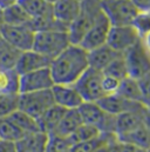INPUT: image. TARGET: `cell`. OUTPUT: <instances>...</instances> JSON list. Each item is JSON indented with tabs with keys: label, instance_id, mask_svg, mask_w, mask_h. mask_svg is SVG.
I'll return each instance as SVG.
<instances>
[{
	"label": "cell",
	"instance_id": "33",
	"mask_svg": "<svg viewBox=\"0 0 150 152\" xmlns=\"http://www.w3.org/2000/svg\"><path fill=\"white\" fill-rule=\"evenodd\" d=\"M73 144L66 137L49 134L46 152H72Z\"/></svg>",
	"mask_w": 150,
	"mask_h": 152
},
{
	"label": "cell",
	"instance_id": "31",
	"mask_svg": "<svg viewBox=\"0 0 150 152\" xmlns=\"http://www.w3.org/2000/svg\"><path fill=\"white\" fill-rule=\"evenodd\" d=\"M20 93H0V118H7L19 110Z\"/></svg>",
	"mask_w": 150,
	"mask_h": 152
},
{
	"label": "cell",
	"instance_id": "35",
	"mask_svg": "<svg viewBox=\"0 0 150 152\" xmlns=\"http://www.w3.org/2000/svg\"><path fill=\"white\" fill-rule=\"evenodd\" d=\"M120 84H121V80L103 73V77H102V88H103L105 96L116 93L118 87H120Z\"/></svg>",
	"mask_w": 150,
	"mask_h": 152
},
{
	"label": "cell",
	"instance_id": "26",
	"mask_svg": "<svg viewBox=\"0 0 150 152\" xmlns=\"http://www.w3.org/2000/svg\"><path fill=\"white\" fill-rule=\"evenodd\" d=\"M20 75L15 69H0V93H20Z\"/></svg>",
	"mask_w": 150,
	"mask_h": 152
},
{
	"label": "cell",
	"instance_id": "1",
	"mask_svg": "<svg viewBox=\"0 0 150 152\" xmlns=\"http://www.w3.org/2000/svg\"><path fill=\"white\" fill-rule=\"evenodd\" d=\"M88 67V51L80 45L71 44L52 60L49 70L55 84L73 85Z\"/></svg>",
	"mask_w": 150,
	"mask_h": 152
},
{
	"label": "cell",
	"instance_id": "8",
	"mask_svg": "<svg viewBox=\"0 0 150 152\" xmlns=\"http://www.w3.org/2000/svg\"><path fill=\"white\" fill-rule=\"evenodd\" d=\"M102 71L88 67V70L76 80L74 86L84 102H97L105 96L102 88Z\"/></svg>",
	"mask_w": 150,
	"mask_h": 152
},
{
	"label": "cell",
	"instance_id": "11",
	"mask_svg": "<svg viewBox=\"0 0 150 152\" xmlns=\"http://www.w3.org/2000/svg\"><path fill=\"white\" fill-rule=\"evenodd\" d=\"M110 28H112V24L102 12L97 17L95 23L92 25V27L88 30V32L86 33V36L83 37L79 45L82 46L86 51H92L96 47H100L107 44Z\"/></svg>",
	"mask_w": 150,
	"mask_h": 152
},
{
	"label": "cell",
	"instance_id": "14",
	"mask_svg": "<svg viewBox=\"0 0 150 152\" xmlns=\"http://www.w3.org/2000/svg\"><path fill=\"white\" fill-rule=\"evenodd\" d=\"M52 93L54 98V103L66 110H74L79 109L81 104L84 102L73 85L66 84H54L52 87Z\"/></svg>",
	"mask_w": 150,
	"mask_h": 152
},
{
	"label": "cell",
	"instance_id": "32",
	"mask_svg": "<svg viewBox=\"0 0 150 152\" xmlns=\"http://www.w3.org/2000/svg\"><path fill=\"white\" fill-rule=\"evenodd\" d=\"M105 75L112 76L118 80H123L124 78L129 77L128 75V69H127V64L124 60L123 54H121L120 57H117L116 59H114L112 63L102 71Z\"/></svg>",
	"mask_w": 150,
	"mask_h": 152
},
{
	"label": "cell",
	"instance_id": "43",
	"mask_svg": "<svg viewBox=\"0 0 150 152\" xmlns=\"http://www.w3.org/2000/svg\"><path fill=\"white\" fill-rule=\"evenodd\" d=\"M11 4L7 1V0H0V7L1 8H5V7H7V6H9Z\"/></svg>",
	"mask_w": 150,
	"mask_h": 152
},
{
	"label": "cell",
	"instance_id": "27",
	"mask_svg": "<svg viewBox=\"0 0 150 152\" xmlns=\"http://www.w3.org/2000/svg\"><path fill=\"white\" fill-rule=\"evenodd\" d=\"M9 118L14 121V124H15L25 134L41 131L40 127H39L38 119L33 118V117L30 115V114L25 113V112L21 111V110H18V111H15L14 113H12L9 115Z\"/></svg>",
	"mask_w": 150,
	"mask_h": 152
},
{
	"label": "cell",
	"instance_id": "12",
	"mask_svg": "<svg viewBox=\"0 0 150 152\" xmlns=\"http://www.w3.org/2000/svg\"><path fill=\"white\" fill-rule=\"evenodd\" d=\"M54 79L49 67L20 75V93L49 90L54 86Z\"/></svg>",
	"mask_w": 150,
	"mask_h": 152
},
{
	"label": "cell",
	"instance_id": "40",
	"mask_svg": "<svg viewBox=\"0 0 150 152\" xmlns=\"http://www.w3.org/2000/svg\"><path fill=\"white\" fill-rule=\"evenodd\" d=\"M144 121H146V125L150 129V106H147L146 114H144Z\"/></svg>",
	"mask_w": 150,
	"mask_h": 152
},
{
	"label": "cell",
	"instance_id": "39",
	"mask_svg": "<svg viewBox=\"0 0 150 152\" xmlns=\"http://www.w3.org/2000/svg\"><path fill=\"white\" fill-rule=\"evenodd\" d=\"M138 11H150V0H133Z\"/></svg>",
	"mask_w": 150,
	"mask_h": 152
},
{
	"label": "cell",
	"instance_id": "37",
	"mask_svg": "<svg viewBox=\"0 0 150 152\" xmlns=\"http://www.w3.org/2000/svg\"><path fill=\"white\" fill-rule=\"evenodd\" d=\"M0 152H17L15 143L0 139Z\"/></svg>",
	"mask_w": 150,
	"mask_h": 152
},
{
	"label": "cell",
	"instance_id": "7",
	"mask_svg": "<svg viewBox=\"0 0 150 152\" xmlns=\"http://www.w3.org/2000/svg\"><path fill=\"white\" fill-rule=\"evenodd\" d=\"M54 104L52 88L19 94V110L32 115L35 119L40 118Z\"/></svg>",
	"mask_w": 150,
	"mask_h": 152
},
{
	"label": "cell",
	"instance_id": "47",
	"mask_svg": "<svg viewBox=\"0 0 150 152\" xmlns=\"http://www.w3.org/2000/svg\"><path fill=\"white\" fill-rule=\"evenodd\" d=\"M147 152H150V148L149 149H147Z\"/></svg>",
	"mask_w": 150,
	"mask_h": 152
},
{
	"label": "cell",
	"instance_id": "3",
	"mask_svg": "<svg viewBox=\"0 0 150 152\" xmlns=\"http://www.w3.org/2000/svg\"><path fill=\"white\" fill-rule=\"evenodd\" d=\"M71 44L68 31H39L35 32L33 50L53 60Z\"/></svg>",
	"mask_w": 150,
	"mask_h": 152
},
{
	"label": "cell",
	"instance_id": "22",
	"mask_svg": "<svg viewBox=\"0 0 150 152\" xmlns=\"http://www.w3.org/2000/svg\"><path fill=\"white\" fill-rule=\"evenodd\" d=\"M82 123H83L82 118H81V115L79 113L77 109L67 110L66 113L63 114L61 121L59 123V125L54 130V132L50 133V134H55V136L68 138Z\"/></svg>",
	"mask_w": 150,
	"mask_h": 152
},
{
	"label": "cell",
	"instance_id": "13",
	"mask_svg": "<svg viewBox=\"0 0 150 152\" xmlns=\"http://www.w3.org/2000/svg\"><path fill=\"white\" fill-rule=\"evenodd\" d=\"M106 112L112 114V115H118L121 113L128 112V111H135V110H142L147 107L143 103L138 102H131L118 93H112V94H107L103 96L100 100L96 102Z\"/></svg>",
	"mask_w": 150,
	"mask_h": 152
},
{
	"label": "cell",
	"instance_id": "17",
	"mask_svg": "<svg viewBox=\"0 0 150 152\" xmlns=\"http://www.w3.org/2000/svg\"><path fill=\"white\" fill-rule=\"evenodd\" d=\"M147 107L142 110H135V111H128L124 113L116 115V136L124 134L127 132H130L142 125L146 124L144 121V114Z\"/></svg>",
	"mask_w": 150,
	"mask_h": 152
},
{
	"label": "cell",
	"instance_id": "38",
	"mask_svg": "<svg viewBox=\"0 0 150 152\" xmlns=\"http://www.w3.org/2000/svg\"><path fill=\"white\" fill-rule=\"evenodd\" d=\"M121 152H147V150L135 146V145H131V144L121 143Z\"/></svg>",
	"mask_w": 150,
	"mask_h": 152
},
{
	"label": "cell",
	"instance_id": "28",
	"mask_svg": "<svg viewBox=\"0 0 150 152\" xmlns=\"http://www.w3.org/2000/svg\"><path fill=\"white\" fill-rule=\"evenodd\" d=\"M21 51L17 50L15 47L4 41L0 46V69H5V70L15 69Z\"/></svg>",
	"mask_w": 150,
	"mask_h": 152
},
{
	"label": "cell",
	"instance_id": "19",
	"mask_svg": "<svg viewBox=\"0 0 150 152\" xmlns=\"http://www.w3.org/2000/svg\"><path fill=\"white\" fill-rule=\"evenodd\" d=\"M123 53H118L115 50L107 44L96 47L92 51H88V61H89V67H93L99 71H103L114 59L120 57Z\"/></svg>",
	"mask_w": 150,
	"mask_h": 152
},
{
	"label": "cell",
	"instance_id": "34",
	"mask_svg": "<svg viewBox=\"0 0 150 152\" xmlns=\"http://www.w3.org/2000/svg\"><path fill=\"white\" fill-rule=\"evenodd\" d=\"M133 26L136 28L141 38H144L150 33V11H140L136 15Z\"/></svg>",
	"mask_w": 150,
	"mask_h": 152
},
{
	"label": "cell",
	"instance_id": "48",
	"mask_svg": "<svg viewBox=\"0 0 150 152\" xmlns=\"http://www.w3.org/2000/svg\"><path fill=\"white\" fill-rule=\"evenodd\" d=\"M77 1H80V2H81V1H83V0H77Z\"/></svg>",
	"mask_w": 150,
	"mask_h": 152
},
{
	"label": "cell",
	"instance_id": "45",
	"mask_svg": "<svg viewBox=\"0 0 150 152\" xmlns=\"http://www.w3.org/2000/svg\"><path fill=\"white\" fill-rule=\"evenodd\" d=\"M2 42H4V39H2V37H1V34H0V46H1Z\"/></svg>",
	"mask_w": 150,
	"mask_h": 152
},
{
	"label": "cell",
	"instance_id": "42",
	"mask_svg": "<svg viewBox=\"0 0 150 152\" xmlns=\"http://www.w3.org/2000/svg\"><path fill=\"white\" fill-rule=\"evenodd\" d=\"M4 13H2V8L0 7V30H1V27L4 26Z\"/></svg>",
	"mask_w": 150,
	"mask_h": 152
},
{
	"label": "cell",
	"instance_id": "41",
	"mask_svg": "<svg viewBox=\"0 0 150 152\" xmlns=\"http://www.w3.org/2000/svg\"><path fill=\"white\" fill-rule=\"evenodd\" d=\"M143 39V42L146 44V46H147V48L150 51V33L149 34H147L144 38H142Z\"/></svg>",
	"mask_w": 150,
	"mask_h": 152
},
{
	"label": "cell",
	"instance_id": "23",
	"mask_svg": "<svg viewBox=\"0 0 150 152\" xmlns=\"http://www.w3.org/2000/svg\"><path fill=\"white\" fill-rule=\"evenodd\" d=\"M117 138L121 143L131 144V145H135V146H138L146 150L150 148V129L146 124L130 132L117 136Z\"/></svg>",
	"mask_w": 150,
	"mask_h": 152
},
{
	"label": "cell",
	"instance_id": "4",
	"mask_svg": "<svg viewBox=\"0 0 150 152\" xmlns=\"http://www.w3.org/2000/svg\"><path fill=\"white\" fill-rule=\"evenodd\" d=\"M77 110L83 123L97 127L101 133L116 134V115L106 112L96 102H83Z\"/></svg>",
	"mask_w": 150,
	"mask_h": 152
},
{
	"label": "cell",
	"instance_id": "30",
	"mask_svg": "<svg viewBox=\"0 0 150 152\" xmlns=\"http://www.w3.org/2000/svg\"><path fill=\"white\" fill-rule=\"evenodd\" d=\"M101 134L100 130L93 125L82 123L74 132L68 137V139L71 140V143L74 144H79V143H83V142H88L92 140L96 137H99Z\"/></svg>",
	"mask_w": 150,
	"mask_h": 152
},
{
	"label": "cell",
	"instance_id": "24",
	"mask_svg": "<svg viewBox=\"0 0 150 152\" xmlns=\"http://www.w3.org/2000/svg\"><path fill=\"white\" fill-rule=\"evenodd\" d=\"M116 93H118L120 96H122L123 98H125L128 100L143 103L141 86H140L138 80L135 78L127 77L123 80H121L120 87H118Z\"/></svg>",
	"mask_w": 150,
	"mask_h": 152
},
{
	"label": "cell",
	"instance_id": "6",
	"mask_svg": "<svg viewBox=\"0 0 150 152\" xmlns=\"http://www.w3.org/2000/svg\"><path fill=\"white\" fill-rule=\"evenodd\" d=\"M123 57L129 77L138 80L150 72V51L143 42V39L125 51Z\"/></svg>",
	"mask_w": 150,
	"mask_h": 152
},
{
	"label": "cell",
	"instance_id": "2",
	"mask_svg": "<svg viewBox=\"0 0 150 152\" xmlns=\"http://www.w3.org/2000/svg\"><path fill=\"white\" fill-rule=\"evenodd\" d=\"M102 13L101 0H83L75 20L68 27V34L72 44L79 45L88 30Z\"/></svg>",
	"mask_w": 150,
	"mask_h": 152
},
{
	"label": "cell",
	"instance_id": "5",
	"mask_svg": "<svg viewBox=\"0 0 150 152\" xmlns=\"http://www.w3.org/2000/svg\"><path fill=\"white\" fill-rule=\"evenodd\" d=\"M101 8L112 26L133 25L140 12L133 0H101Z\"/></svg>",
	"mask_w": 150,
	"mask_h": 152
},
{
	"label": "cell",
	"instance_id": "9",
	"mask_svg": "<svg viewBox=\"0 0 150 152\" xmlns=\"http://www.w3.org/2000/svg\"><path fill=\"white\" fill-rule=\"evenodd\" d=\"M0 34L5 42L24 52L33 48L35 32L28 25H6L0 30Z\"/></svg>",
	"mask_w": 150,
	"mask_h": 152
},
{
	"label": "cell",
	"instance_id": "44",
	"mask_svg": "<svg viewBox=\"0 0 150 152\" xmlns=\"http://www.w3.org/2000/svg\"><path fill=\"white\" fill-rule=\"evenodd\" d=\"M7 1H8L9 4H14V2H18L19 0H7Z\"/></svg>",
	"mask_w": 150,
	"mask_h": 152
},
{
	"label": "cell",
	"instance_id": "18",
	"mask_svg": "<svg viewBox=\"0 0 150 152\" xmlns=\"http://www.w3.org/2000/svg\"><path fill=\"white\" fill-rule=\"evenodd\" d=\"M49 134L38 131L27 133L15 142L17 152H46Z\"/></svg>",
	"mask_w": 150,
	"mask_h": 152
},
{
	"label": "cell",
	"instance_id": "16",
	"mask_svg": "<svg viewBox=\"0 0 150 152\" xmlns=\"http://www.w3.org/2000/svg\"><path fill=\"white\" fill-rule=\"evenodd\" d=\"M81 8V2L77 0H56L53 4V15L54 18L69 27L75 20Z\"/></svg>",
	"mask_w": 150,
	"mask_h": 152
},
{
	"label": "cell",
	"instance_id": "15",
	"mask_svg": "<svg viewBox=\"0 0 150 152\" xmlns=\"http://www.w3.org/2000/svg\"><path fill=\"white\" fill-rule=\"evenodd\" d=\"M50 63H52V59L47 58L46 56L39 53L32 48V50L21 52L15 70L18 71L19 75H24V73L49 67Z\"/></svg>",
	"mask_w": 150,
	"mask_h": 152
},
{
	"label": "cell",
	"instance_id": "36",
	"mask_svg": "<svg viewBox=\"0 0 150 152\" xmlns=\"http://www.w3.org/2000/svg\"><path fill=\"white\" fill-rule=\"evenodd\" d=\"M138 83L142 91L143 104L146 106H150V72L143 76L141 79H138Z\"/></svg>",
	"mask_w": 150,
	"mask_h": 152
},
{
	"label": "cell",
	"instance_id": "46",
	"mask_svg": "<svg viewBox=\"0 0 150 152\" xmlns=\"http://www.w3.org/2000/svg\"><path fill=\"white\" fill-rule=\"evenodd\" d=\"M46 1H48V2H50V4H54L56 0H46Z\"/></svg>",
	"mask_w": 150,
	"mask_h": 152
},
{
	"label": "cell",
	"instance_id": "25",
	"mask_svg": "<svg viewBox=\"0 0 150 152\" xmlns=\"http://www.w3.org/2000/svg\"><path fill=\"white\" fill-rule=\"evenodd\" d=\"M2 13L4 23L6 25H28L31 20L19 2L11 4L9 6L2 8Z\"/></svg>",
	"mask_w": 150,
	"mask_h": 152
},
{
	"label": "cell",
	"instance_id": "20",
	"mask_svg": "<svg viewBox=\"0 0 150 152\" xmlns=\"http://www.w3.org/2000/svg\"><path fill=\"white\" fill-rule=\"evenodd\" d=\"M19 5L30 17V21L53 18V4L46 0H19Z\"/></svg>",
	"mask_w": 150,
	"mask_h": 152
},
{
	"label": "cell",
	"instance_id": "29",
	"mask_svg": "<svg viewBox=\"0 0 150 152\" xmlns=\"http://www.w3.org/2000/svg\"><path fill=\"white\" fill-rule=\"evenodd\" d=\"M24 136L25 133L14 124V121L9 117L0 118V139L1 140L15 143Z\"/></svg>",
	"mask_w": 150,
	"mask_h": 152
},
{
	"label": "cell",
	"instance_id": "10",
	"mask_svg": "<svg viewBox=\"0 0 150 152\" xmlns=\"http://www.w3.org/2000/svg\"><path fill=\"white\" fill-rule=\"evenodd\" d=\"M141 39V36L133 25L112 26L107 39V45L118 53H124Z\"/></svg>",
	"mask_w": 150,
	"mask_h": 152
},
{
	"label": "cell",
	"instance_id": "21",
	"mask_svg": "<svg viewBox=\"0 0 150 152\" xmlns=\"http://www.w3.org/2000/svg\"><path fill=\"white\" fill-rule=\"evenodd\" d=\"M66 109L54 104L52 107H49L45 113L42 114L40 118H38V123H39V127L42 132L50 134L54 132V130L56 129V126L59 125V123L61 121L63 114L66 113Z\"/></svg>",
	"mask_w": 150,
	"mask_h": 152
}]
</instances>
